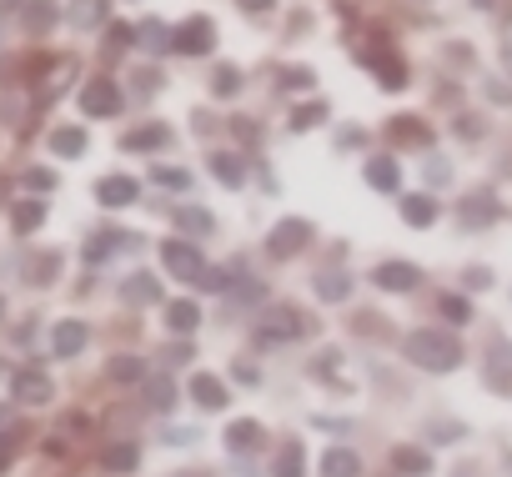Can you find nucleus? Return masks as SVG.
Segmentation results:
<instances>
[{
  "instance_id": "nucleus-1",
  "label": "nucleus",
  "mask_w": 512,
  "mask_h": 477,
  "mask_svg": "<svg viewBox=\"0 0 512 477\" xmlns=\"http://www.w3.org/2000/svg\"><path fill=\"white\" fill-rule=\"evenodd\" d=\"M402 357H407L412 367H422V372H457L467 352H462V342H457L452 332L417 327V332L402 337Z\"/></svg>"
},
{
  "instance_id": "nucleus-2",
  "label": "nucleus",
  "mask_w": 512,
  "mask_h": 477,
  "mask_svg": "<svg viewBox=\"0 0 512 477\" xmlns=\"http://www.w3.org/2000/svg\"><path fill=\"white\" fill-rule=\"evenodd\" d=\"M312 236H317V226H312L307 216H282V221L272 226V236H267V257H272V262H297V257L312 247Z\"/></svg>"
},
{
  "instance_id": "nucleus-3",
  "label": "nucleus",
  "mask_w": 512,
  "mask_h": 477,
  "mask_svg": "<svg viewBox=\"0 0 512 477\" xmlns=\"http://www.w3.org/2000/svg\"><path fill=\"white\" fill-rule=\"evenodd\" d=\"M216 41H221V36H216V21H211V16H201V11H196V16H186L181 26H171V51H176V56L201 61V56H211V51H216Z\"/></svg>"
},
{
  "instance_id": "nucleus-4",
  "label": "nucleus",
  "mask_w": 512,
  "mask_h": 477,
  "mask_svg": "<svg viewBox=\"0 0 512 477\" xmlns=\"http://www.w3.org/2000/svg\"><path fill=\"white\" fill-rule=\"evenodd\" d=\"M161 267L176 282H201V272H206L201 247L191 242V236H166V242H161Z\"/></svg>"
},
{
  "instance_id": "nucleus-5",
  "label": "nucleus",
  "mask_w": 512,
  "mask_h": 477,
  "mask_svg": "<svg viewBox=\"0 0 512 477\" xmlns=\"http://www.w3.org/2000/svg\"><path fill=\"white\" fill-rule=\"evenodd\" d=\"M121 106H126V96H121V86H116L111 76H91V81L81 86V116L111 121V116H121Z\"/></svg>"
},
{
  "instance_id": "nucleus-6",
  "label": "nucleus",
  "mask_w": 512,
  "mask_h": 477,
  "mask_svg": "<svg viewBox=\"0 0 512 477\" xmlns=\"http://www.w3.org/2000/svg\"><path fill=\"white\" fill-rule=\"evenodd\" d=\"M11 397L26 402V407H46V402L56 397V382H51L41 367H21V372L11 377Z\"/></svg>"
},
{
  "instance_id": "nucleus-7",
  "label": "nucleus",
  "mask_w": 512,
  "mask_h": 477,
  "mask_svg": "<svg viewBox=\"0 0 512 477\" xmlns=\"http://www.w3.org/2000/svg\"><path fill=\"white\" fill-rule=\"evenodd\" d=\"M397 211H402V221H407L412 231H427V226H437V216H442V201H437L432 191H407V196L397 201Z\"/></svg>"
},
{
  "instance_id": "nucleus-8",
  "label": "nucleus",
  "mask_w": 512,
  "mask_h": 477,
  "mask_svg": "<svg viewBox=\"0 0 512 477\" xmlns=\"http://www.w3.org/2000/svg\"><path fill=\"white\" fill-rule=\"evenodd\" d=\"M417 282H422V267L417 262H402L397 257V262H377L372 267V287H382V292H412Z\"/></svg>"
},
{
  "instance_id": "nucleus-9",
  "label": "nucleus",
  "mask_w": 512,
  "mask_h": 477,
  "mask_svg": "<svg viewBox=\"0 0 512 477\" xmlns=\"http://www.w3.org/2000/svg\"><path fill=\"white\" fill-rule=\"evenodd\" d=\"M307 332V317L297 307H277V312H262V342H297Z\"/></svg>"
},
{
  "instance_id": "nucleus-10",
  "label": "nucleus",
  "mask_w": 512,
  "mask_h": 477,
  "mask_svg": "<svg viewBox=\"0 0 512 477\" xmlns=\"http://www.w3.org/2000/svg\"><path fill=\"white\" fill-rule=\"evenodd\" d=\"M362 176H367V186L382 191V196H397V191H402V161H397L392 151H387V156H367Z\"/></svg>"
},
{
  "instance_id": "nucleus-11",
  "label": "nucleus",
  "mask_w": 512,
  "mask_h": 477,
  "mask_svg": "<svg viewBox=\"0 0 512 477\" xmlns=\"http://www.w3.org/2000/svg\"><path fill=\"white\" fill-rule=\"evenodd\" d=\"M86 342H91V327L81 317H66V322L51 327V357H81Z\"/></svg>"
},
{
  "instance_id": "nucleus-12",
  "label": "nucleus",
  "mask_w": 512,
  "mask_h": 477,
  "mask_svg": "<svg viewBox=\"0 0 512 477\" xmlns=\"http://www.w3.org/2000/svg\"><path fill=\"white\" fill-rule=\"evenodd\" d=\"M136 196H141V181H136V176H126V171H116V176H101V181H96V201H101V206H111V211L131 206Z\"/></svg>"
},
{
  "instance_id": "nucleus-13",
  "label": "nucleus",
  "mask_w": 512,
  "mask_h": 477,
  "mask_svg": "<svg viewBox=\"0 0 512 477\" xmlns=\"http://www.w3.org/2000/svg\"><path fill=\"white\" fill-rule=\"evenodd\" d=\"M387 141H392V146H432V126L407 111V116H392V121H387Z\"/></svg>"
},
{
  "instance_id": "nucleus-14",
  "label": "nucleus",
  "mask_w": 512,
  "mask_h": 477,
  "mask_svg": "<svg viewBox=\"0 0 512 477\" xmlns=\"http://www.w3.org/2000/svg\"><path fill=\"white\" fill-rule=\"evenodd\" d=\"M66 21H71L76 31H101V26L111 21V0H71Z\"/></svg>"
},
{
  "instance_id": "nucleus-15",
  "label": "nucleus",
  "mask_w": 512,
  "mask_h": 477,
  "mask_svg": "<svg viewBox=\"0 0 512 477\" xmlns=\"http://www.w3.org/2000/svg\"><path fill=\"white\" fill-rule=\"evenodd\" d=\"M362 61L377 71V86H382V91H402V86H407V66H402L397 56H387V51H362Z\"/></svg>"
},
{
  "instance_id": "nucleus-16",
  "label": "nucleus",
  "mask_w": 512,
  "mask_h": 477,
  "mask_svg": "<svg viewBox=\"0 0 512 477\" xmlns=\"http://www.w3.org/2000/svg\"><path fill=\"white\" fill-rule=\"evenodd\" d=\"M206 166H211V176H216L221 186H231V191L246 186V156H241V151H211Z\"/></svg>"
},
{
  "instance_id": "nucleus-17",
  "label": "nucleus",
  "mask_w": 512,
  "mask_h": 477,
  "mask_svg": "<svg viewBox=\"0 0 512 477\" xmlns=\"http://www.w3.org/2000/svg\"><path fill=\"white\" fill-rule=\"evenodd\" d=\"M191 397H196V407H206V412H221L226 407V382L216 377V372H191Z\"/></svg>"
},
{
  "instance_id": "nucleus-18",
  "label": "nucleus",
  "mask_w": 512,
  "mask_h": 477,
  "mask_svg": "<svg viewBox=\"0 0 512 477\" xmlns=\"http://www.w3.org/2000/svg\"><path fill=\"white\" fill-rule=\"evenodd\" d=\"M307 472V447L302 437H282V447L272 452V477H302Z\"/></svg>"
},
{
  "instance_id": "nucleus-19",
  "label": "nucleus",
  "mask_w": 512,
  "mask_h": 477,
  "mask_svg": "<svg viewBox=\"0 0 512 477\" xmlns=\"http://www.w3.org/2000/svg\"><path fill=\"white\" fill-rule=\"evenodd\" d=\"M166 146H171V126H161V121L136 126V131L121 136V151H166Z\"/></svg>"
},
{
  "instance_id": "nucleus-20",
  "label": "nucleus",
  "mask_w": 512,
  "mask_h": 477,
  "mask_svg": "<svg viewBox=\"0 0 512 477\" xmlns=\"http://www.w3.org/2000/svg\"><path fill=\"white\" fill-rule=\"evenodd\" d=\"M46 146H51V156H66V161H76V156H86L91 136H86V126H56Z\"/></svg>"
},
{
  "instance_id": "nucleus-21",
  "label": "nucleus",
  "mask_w": 512,
  "mask_h": 477,
  "mask_svg": "<svg viewBox=\"0 0 512 477\" xmlns=\"http://www.w3.org/2000/svg\"><path fill=\"white\" fill-rule=\"evenodd\" d=\"M317 472L322 477H362V457L352 447H327L322 462H317Z\"/></svg>"
},
{
  "instance_id": "nucleus-22",
  "label": "nucleus",
  "mask_w": 512,
  "mask_h": 477,
  "mask_svg": "<svg viewBox=\"0 0 512 477\" xmlns=\"http://www.w3.org/2000/svg\"><path fill=\"white\" fill-rule=\"evenodd\" d=\"M121 302H131V307H151V302H161L156 277H151V272H131V277L121 282Z\"/></svg>"
},
{
  "instance_id": "nucleus-23",
  "label": "nucleus",
  "mask_w": 512,
  "mask_h": 477,
  "mask_svg": "<svg viewBox=\"0 0 512 477\" xmlns=\"http://www.w3.org/2000/svg\"><path fill=\"white\" fill-rule=\"evenodd\" d=\"M21 16H26V31H31V36H46V31L61 21V6H56V0H26Z\"/></svg>"
},
{
  "instance_id": "nucleus-24",
  "label": "nucleus",
  "mask_w": 512,
  "mask_h": 477,
  "mask_svg": "<svg viewBox=\"0 0 512 477\" xmlns=\"http://www.w3.org/2000/svg\"><path fill=\"white\" fill-rule=\"evenodd\" d=\"M392 467L402 477H432V452H422V447H392Z\"/></svg>"
},
{
  "instance_id": "nucleus-25",
  "label": "nucleus",
  "mask_w": 512,
  "mask_h": 477,
  "mask_svg": "<svg viewBox=\"0 0 512 477\" xmlns=\"http://www.w3.org/2000/svg\"><path fill=\"white\" fill-rule=\"evenodd\" d=\"M136 46L151 51V56H166V51H171V26H166V21H141V26H136Z\"/></svg>"
},
{
  "instance_id": "nucleus-26",
  "label": "nucleus",
  "mask_w": 512,
  "mask_h": 477,
  "mask_svg": "<svg viewBox=\"0 0 512 477\" xmlns=\"http://www.w3.org/2000/svg\"><path fill=\"white\" fill-rule=\"evenodd\" d=\"M256 442H262V422L256 417H241V422L226 427V452H251Z\"/></svg>"
},
{
  "instance_id": "nucleus-27",
  "label": "nucleus",
  "mask_w": 512,
  "mask_h": 477,
  "mask_svg": "<svg viewBox=\"0 0 512 477\" xmlns=\"http://www.w3.org/2000/svg\"><path fill=\"white\" fill-rule=\"evenodd\" d=\"M166 327H171L176 337L196 332V327H201V307H196V302H186V297H181V302H171V307H166Z\"/></svg>"
},
{
  "instance_id": "nucleus-28",
  "label": "nucleus",
  "mask_w": 512,
  "mask_h": 477,
  "mask_svg": "<svg viewBox=\"0 0 512 477\" xmlns=\"http://www.w3.org/2000/svg\"><path fill=\"white\" fill-rule=\"evenodd\" d=\"M176 226L191 231V236H211L216 231V216L206 206H176Z\"/></svg>"
},
{
  "instance_id": "nucleus-29",
  "label": "nucleus",
  "mask_w": 512,
  "mask_h": 477,
  "mask_svg": "<svg viewBox=\"0 0 512 477\" xmlns=\"http://www.w3.org/2000/svg\"><path fill=\"white\" fill-rule=\"evenodd\" d=\"M312 292H317L322 302H347V297H352V277H347V272H322V277L312 282Z\"/></svg>"
},
{
  "instance_id": "nucleus-30",
  "label": "nucleus",
  "mask_w": 512,
  "mask_h": 477,
  "mask_svg": "<svg viewBox=\"0 0 512 477\" xmlns=\"http://www.w3.org/2000/svg\"><path fill=\"white\" fill-rule=\"evenodd\" d=\"M327 116H332V106L327 101H302L297 111H292V131H312V126H327Z\"/></svg>"
},
{
  "instance_id": "nucleus-31",
  "label": "nucleus",
  "mask_w": 512,
  "mask_h": 477,
  "mask_svg": "<svg viewBox=\"0 0 512 477\" xmlns=\"http://www.w3.org/2000/svg\"><path fill=\"white\" fill-rule=\"evenodd\" d=\"M11 221H16V231H21V236H31V231H36V226L46 221V201H41V196L21 201V206L11 211Z\"/></svg>"
},
{
  "instance_id": "nucleus-32",
  "label": "nucleus",
  "mask_w": 512,
  "mask_h": 477,
  "mask_svg": "<svg viewBox=\"0 0 512 477\" xmlns=\"http://www.w3.org/2000/svg\"><path fill=\"white\" fill-rule=\"evenodd\" d=\"M492 216H497L492 191H477V201H462V221H467V226H487Z\"/></svg>"
},
{
  "instance_id": "nucleus-33",
  "label": "nucleus",
  "mask_w": 512,
  "mask_h": 477,
  "mask_svg": "<svg viewBox=\"0 0 512 477\" xmlns=\"http://www.w3.org/2000/svg\"><path fill=\"white\" fill-rule=\"evenodd\" d=\"M437 312H442V317H447L452 327H467V322L477 317V312H472V302H467V297H457V292H447V297H437Z\"/></svg>"
},
{
  "instance_id": "nucleus-34",
  "label": "nucleus",
  "mask_w": 512,
  "mask_h": 477,
  "mask_svg": "<svg viewBox=\"0 0 512 477\" xmlns=\"http://www.w3.org/2000/svg\"><path fill=\"white\" fill-rule=\"evenodd\" d=\"M131 46H136V26L111 21V26H106V56H121V51H131Z\"/></svg>"
},
{
  "instance_id": "nucleus-35",
  "label": "nucleus",
  "mask_w": 512,
  "mask_h": 477,
  "mask_svg": "<svg viewBox=\"0 0 512 477\" xmlns=\"http://www.w3.org/2000/svg\"><path fill=\"white\" fill-rule=\"evenodd\" d=\"M236 91H241V66H216V71H211V96L226 101V96H236Z\"/></svg>"
},
{
  "instance_id": "nucleus-36",
  "label": "nucleus",
  "mask_w": 512,
  "mask_h": 477,
  "mask_svg": "<svg viewBox=\"0 0 512 477\" xmlns=\"http://www.w3.org/2000/svg\"><path fill=\"white\" fill-rule=\"evenodd\" d=\"M277 91H317V71L312 66H287L282 81H277Z\"/></svg>"
},
{
  "instance_id": "nucleus-37",
  "label": "nucleus",
  "mask_w": 512,
  "mask_h": 477,
  "mask_svg": "<svg viewBox=\"0 0 512 477\" xmlns=\"http://www.w3.org/2000/svg\"><path fill=\"white\" fill-rule=\"evenodd\" d=\"M146 407H156V412H171V407H176V387H171V377L146 382Z\"/></svg>"
},
{
  "instance_id": "nucleus-38",
  "label": "nucleus",
  "mask_w": 512,
  "mask_h": 477,
  "mask_svg": "<svg viewBox=\"0 0 512 477\" xmlns=\"http://www.w3.org/2000/svg\"><path fill=\"white\" fill-rule=\"evenodd\" d=\"M136 462H141V452H136L131 442H116V447H106V467H111V472H136Z\"/></svg>"
},
{
  "instance_id": "nucleus-39",
  "label": "nucleus",
  "mask_w": 512,
  "mask_h": 477,
  "mask_svg": "<svg viewBox=\"0 0 512 477\" xmlns=\"http://www.w3.org/2000/svg\"><path fill=\"white\" fill-rule=\"evenodd\" d=\"M106 372H111V382H136V377H146V362L141 357H116Z\"/></svg>"
},
{
  "instance_id": "nucleus-40",
  "label": "nucleus",
  "mask_w": 512,
  "mask_h": 477,
  "mask_svg": "<svg viewBox=\"0 0 512 477\" xmlns=\"http://www.w3.org/2000/svg\"><path fill=\"white\" fill-rule=\"evenodd\" d=\"M151 181L156 186H171V191H191V171H176V166H156Z\"/></svg>"
},
{
  "instance_id": "nucleus-41",
  "label": "nucleus",
  "mask_w": 512,
  "mask_h": 477,
  "mask_svg": "<svg viewBox=\"0 0 512 477\" xmlns=\"http://www.w3.org/2000/svg\"><path fill=\"white\" fill-rule=\"evenodd\" d=\"M422 171H427V181H432V186H447V181H452V161H447V156H427V161H422Z\"/></svg>"
},
{
  "instance_id": "nucleus-42",
  "label": "nucleus",
  "mask_w": 512,
  "mask_h": 477,
  "mask_svg": "<svg viewBox=\"0 0 512 477\" xmlns=\"http://www.w3.org/2000/svg\"><path fill=\"white\" fill-rule=\"evenodd\" d=\"M56 267H61V257H56V252H51V257H41V262L31 267V272H36L31 282H36V287H46V282H56Z\"/></svg>"
},
{
  "instance_id": "nucleus-43",
  "label": "nucleus",
  "mask_w": 512,
  "mask_h": 477,
  "mask_svg": "<svg viewBox=\"0 0 512 477\" xmlns=\"http://www.w3.org/2000/svg\"><path fill=\"white\" fill-rule=\"evenodd\" d=\"M26 186H31V191H56V171L36 166V171H26Z\"/></svg>"
},
{
  "instance_id": "nucleus-44",
  "label": "nucleus",
  "mask_w": 512,
  "mask_h": 477,
  "mask_svg": "<svg viewBox=\"0 0 512 477\" xmlns=\"http://www.w3.org/2000/svg\"><path fill=\"white\" fill-rule=\"evenodd\" d=\"M337 146H342V151H347V146H367V131H362V126H342V131H337Z\"/></svg>"
},
{
  "instance_id": "nucleus-45",
  "label": "nucleus",
  "mask_w": 512,
  "mask_h": 477,
  "mask_svg": "<svg viewBox=\"0 0 512 477\" xmlns=\"http://www.w3.org/2000/svg\"><path fill=\"white\" fill-rule=\"evenodd\" d=\"M236 6H241L246 16H267V11L277 6V0H236Z\"/></svg>"
},
{
  "instance_id": "nucleus-46",
  "label": "nucleus",
  "mask_w": 512,
  "mask_h": 477,
  "mask_svg": "<svg viewBox=\"0 0 512 477\" xmlns=\"http://www.w3.org/2000/svg\"><path fill=\"white\" fill-rule=\"evenodd\" d=\"M487 277H492V272H487V267H477V272H467V287H477V292H482V287H487Z\"/></svg>"
},
{
  "instance_id": "nucleus-47",
  "label": "nucleus",
  "mask_w": 512,
  "mask_h": 477,
  "mask_svg": "<svg viewBox=\"0 0 512 477\" xmlns=\"http://www.w3.org/2000/svg\"><path fill=\"white\" fill-rule=\"evenodd\" d=\"M472 6H477V11H492V0H472Z\"/></svg>"
},
{
  "instance_id": "nucleus-48",
  "label": "nucleus",
  "mask_w": 512,
  "mask_h": 477,
  "mask_svg": "<svg viewBox=\"0 0 512 477\" xmlns=\"http://www.w3.org/2000/svg\"><path fill=\"white\" fill-rule=\"evenodd\" d=\"M6 417H11V407H6V402H0V422H6Z\"/></svg>"
},
{
  "instance_id": "nucleus-49",
  "label": "nucleus",
  "mask_w": 512,
  "mask_h": 477,
  "mask_svg": "<svg viewBox=\"0 0 512 477\" xmlns=\"http://www.w3.org/2000/svg\"><path fill=\"white\" fill-rule=\"evenodd\" d=\"M0 6H26V0H0Z\"/></svg>"
},
{
  "instance_id": "nucleus-50",
  "label": "nucleus",
  "mask_w": 512,
  "mask_h": 477,
  "mask_svg": "<svg viewBox=\"0 0 512 477\" xmlns=\"http://www.w3.org/2000/svg\"><path fill=\"white\" fill-rule=\"evenodd\" d=\"M0 317H6V297H0Z\"/></svg>"
}]
</instances>
